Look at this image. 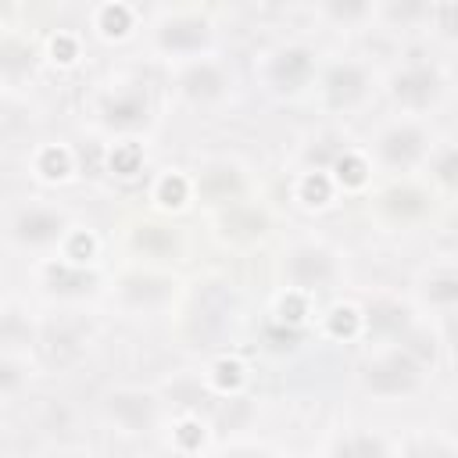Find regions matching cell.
<instances>
[{"instance_id": "1", "label": "cell", "mask_w": 458, "mask_h": 458, "mask_svg": "<svg viewBox=\"0 0 458 458\" xmlns=\"http://www.w3.org/2000/svg\"><path fill=\"white\" fill-rule=\"evenodd\" d=\"M361 386L372 397H408L422 386V361L401 344L383 347L361 365Z\"/></svg>"}, {"instance_id": "2", "label": "cell", "mask_w": 458, "mask_h": 458, "mask_svg": "<svg viewBox=\"0 0 458 458\" xmlns=\"http://www.w3.org/2000/svg\"><path fill=\"white\" fill-rule=\"evenodd\" d=\"M372 157L390 172H411L415 165H422L429 157V132L411 118L390 122L376 132Z\"/></svg>"}, {"instance_id": "3", "label": "cell", "mask_w": 458, "mask_h": 458, "mask_svg": "<svg viewBox=\"0 0 458 458\" xmlns=\"http://www.w3.org/2000/svg\"><path fill=\"white\" fill-rule=\"evenodd\" d=\"M283 279L293 293L322 290L336 279V254L326 243H293L283 254Z\"/></svg>"}, {"instance_id": "4", "label": "cell", "mask_w": 458, "mask_h": 458, "mask_svg": "<svg viewBox=\"0 0 458 458\" xmlns=\"http://www.w3.org/2000/svg\"><path fill=\"white\" fill-rule=\"evenodd\" d=\"M68 236V215L50 204H25L11 218V240L29 250H47Z\"/></svg>"}, {"instance_id": "5", "label": "cell", "mask_w": 458, "mask_h": 458, "mask_svg": "<svg viewBox=\"0 0 458 458\" xmlns=\"http://www.w3.org/2000/svg\"><path fill=\"white\" fill-rule=\"evenodd\" d=\"M372 93V75L361 61H333L322 72V100L333 111H354L369 100Z\"/></svg>"}, {"instance_id": "6", "label": "cell", "mask_w": 458, "mask_h": 458, "mask_svg": "<svg viewBox=\"0 0 458 458\" xmlns=\"http://www.w3.org/2000/svg\"><path fill=\"white\" fill-rule=\"evenodd\" d=\"M179 93L190 100V104H218L229 86H233V75L225 72V64L211 61V57H190L182 68H179V79H175Z\"/></svg>"}, {"instance_id": "7", "label": "cell", "mask_w": 458, "mask_h": 458, "mask_svg": "<svg viewBox=\"0 0 458 458\" xmlns=\"http://www.w3.org/2000/svg\"><path fill=\"white\" fill-rule=\"evenodd\" d=\"M211 43V25L197 14H175L157 21L154 29V47L168 57H197Z\"/></svg>"}, {"instance_id": "8", "label": "cell", "mask_w": 458, "mask_h": 458, "mask_svg": "<svg viewBox=\"0 0 458 458\" xmlns=\"http://www.w3.org/2000/svg\"><path fill=\"white\" fill-rule=\"evenodd\" d=\"M100 122L114 132H136L150 122V100L147 89H140L136 82L129 86H114L104 93L100 100Z\"/></svg>"}, {"instance_id": "9", "label": "cell", "mask_w": 458, "mask_h": 458, "mask_svg": "<svg viewBox=\"0 0 458 458\" xmlns=\"http://www.w3.org/2000/svg\"><path fill=\"white\" fill-rule=\"evenodd\" d=\"M104 411L122 433H147L157 422V397L140 386H122V390L107 394Z\"/></svg>"}, {"instance_id": "10", "label": "cell", "mask_w": 458, "mask_h": 458, "mask_svg": "<svg viewBox=\"0 0 458 458\" xmlns=\"http://www.w3.org/2000/svg\"><path fill=\"white\" fill-rule=\"evenodd\" d=\"M440 89H444V79L433 64H408L390 75V97L404 111H426L429 104H437Z\"/></svg>"}, {"instance_id": "11", "label": "cell", "mask_w": 458, "mask_h": 458, "mask_svg": "<svg viewBox=\"0 0 458 458\" xmlns=\"http://www.w3.org/2000/svg\"><path fill=\"white\" fill-rule=\"evenodd\" d=\"M311 75H315V54L308 47H279L265 64L268 86L276 93H286V97L301 93L311 82Z\"/></svg>"}, {"instance_id": "12", "label": "cell", "mask_w": 458, "mask_h": 458, "mask_svg": "<svg viewBox=\"0 0 458 458\" xmlns=\"http://www.w3.org/2000/svg\"><path fill=\"white\" fill-rule=\"evenodd\" d=\"M118 290H122L129 308H143L147 311V308H157V304H165L172 297V279H165L157 272H129L118 283Z\"/></svg>"}, {"instance_id": "13", "label": "cell", "mask_w": 458, "mask_h": 458, "mask_svg": "<svg viewBox=\"0 0 458 458\" xmlns=\"http://www.w3.org/2000/svg\"><path fill=\"white\" fill-rule=\"evenodd\" d=\"M433 7H437V0H379L376 4V14L390 29L411 32V29H419V25H426L433 18Z\"/></svg>"}, {"instance_id": "14", "label": "cell", "mask_w": 458, "mask_h": 458, "mask_svg": "<svg viewBox=\"0 0 458 458\" xmlns=\"http://www.w3.org/2000/svg\"><path fill=\"white\" fill-rule=\"evenodd\" d=\"M43 283L57 297H82V293L93 290L97 279L86 268H79V261H57V265H47L43 268Z\"/></svg>"}, {"instance_id": "15", "label": "cell", "mask_w": 458, "mask_h": 458, "mask_svg": "<svg viewBox=\"0 0 458 458\" xmlns=\"http://www.w3.org/2000/svg\"><path fill=\"white\" fill-rule=\"evenodd\" d=\"M365 318V326L376 333V336H386V340H401L404 336V329H408V308L404 304H397V301H376V304H369V311L361 315Z\"/></svg>"}, {"instance_id": "16", "label": "cell", "mask_w": 458, "mask_h": 458, "mask_svg": "<svg viewBox=\"0 0 458 458\" xmlns=\"http://www.w3.org/2000/svg\"><path fill=\"white\" fill-rule=\"evenodd\" d=\"M379 208L394 218V222H411L419 215L429 211V197L419 190V186H390L383 197H379Z\"/></svg>"}, {"instance_id": "17", "label": "cell", "mask_w": 458, "mask_h": 458, "mask_svg": "<svg viewBox=\"0 0 458 458\" xmlns=\"http://www.w3.org/2000/svg\"><path fill=\"white\" fill-rule=\"evenodd\" d=\"M197 190H200V197H208L211 204H229V200L240 193V172H236L233 165H211V168L200 172Z\"/></svg>"}, {"instance_id": "18", "label": "cell", "mask_w": 458, "mask_h": 458, "mask_svg": "<svg viewBox=\"0 0 458 458\" xmlns=\"http://www.w3.org/2000/svg\"><path fill=\"white\" fill-rule=\"evenodd\" d=\"M422 297H426V304L444 308V311L458 308V268H437L433 276H426Z\"/></svg>"}, {"instance_id": "19", "label": "cell", "mask_w": 458, "mask_h": 458, "mask_svg": "<svg viewBox=\"0 0 458 458\" xmlns=\"http://www.w3.org/2000/svg\"><path fill=\"white\" fill-rule=\"evenodd\" d=\"M376 4L379 0H322V14L333 25L354 29V25H361V21H369L376 14Z\"/></svg>"}, {"instance_id": "20", "label": "cell", "mask_w": 458, "mask_h": 458, "mask_svg": "<svg viewBox=\"0 0 458 458\" xmlns=\"http://www.w3.org/2000/svg\"><path fill=\"white\" fill-rule=\"evenodd\" d=\"M222 225L233 240H258L265 233V215L254 208H229L222 215Z\"/></svg>"}, {"instance_id": "21", "label": "cell", "mask_w": 458, "mask_h": 458, "mask_svg": "<svg viewBox=\"0 0 458 458\" xmlns=\"http://www.w3.org/2000/svg\"><path fill=\"white\" fill-rule=\"evenodd\" d=\"M429 175L444 190H458V143H444L429 150Z\"/></svg>"}, {"instance_id": "22", "label": "cell", "mask_w": 458, "mask_h": 458, "mask_svg": "<svg viewBox=\"0 0 458 458\" xmlns=\"http://www.w3.org/2000/svg\"><path fill=\"white\" fill-rule=\"evenodd\" d=\"M97 29H100L104 39H122V36H129V29H132V11L122 7V4H107V7H100V14H97Z\"/></svg>"}, {"instance_id": "23", "label": "cell", "mask_w": 458, "mask_h": 458, "mask_svg": "<svg viewBox=\"0 0 458 458\" xmlns=\"http://www.w3.org/2000/svg\"><path fill=\"white\" fill-rule=\"evenodd\" d=\"M333 172H336V182H344V186H361V182L369 179V161L358 157V154H340L336 165H333Z\"/></svg>"}, {"instance_id": "24", "label": "cell", "mask_w": 458, "mask_h": 458, "mask_svg": "<svg viewBox=\"0 0 458 458\" xmlns=\"http://www.w3.org/2000/svg\"><path fill=\"white\" fill-rule=\"evenodd\" d=\"M186 193H190L186 179L175 175V172H168V175H161V182H157V190H154V200L165 204V208H179V204L186 200Z\"/></svg>"}, {"instance_id": "25", "label": "cell", "mask_w": 458, "mask_h": 458, "mask_svg": "<svg viewBox=\"0 0 458 458\" xmlns=\"http://www.w3.org/2000/svg\"><path fill=\"white\" fill-rule=\"evenodd\" d=\"M433 25H437V32L444 39H458V0H437Z\"/></svg>"}, {"instance_id": "26", "label": "cell", "mask_w": 458, "mask_h": 458, "mask_svg": "<svg viewBox=\"0 0 458 458\" xmlns=\"http://www.w3.org/2000/svg\"><path fill=\"white\" fill-rule=\"evenodd\" d=\"M36 168H39V175H47V179H64V175L72 172L68 154H64V150H57V147H47V150H43V157L36 161Z\"/></svg>"}, {"instance_id": "27", "label": "cell", "mask_w": 458, "mask_h": 458, "mask_svg": "<svg viewBox=\"0 0 458 458\" xmlns=\"http://www.w3.org/2000/svg\"><path fill=\"white\" fill-rule=\"evenodd\" d=\"M361 322H365V318H361L354 308H336V311H333V318H329V326H333V333H336V336H344V333L351 336Z\"/></svg>"}, {"instance_id": "28", "label": "cell", "mask_w": 458, "mask_h": 458, "mask_svg": "<svg viewBox=\"0 0 458 458\" xmlns=\"http://www.w3.org/2000/svg\"><path fill=\"white\" fill-rule=\"evenodd\" d=\"M301 197H304L308 204H311V197H318V204H326V200H329V182H326V175H322V172H315V175H304Z\"/></svg>"}]
</instances>
